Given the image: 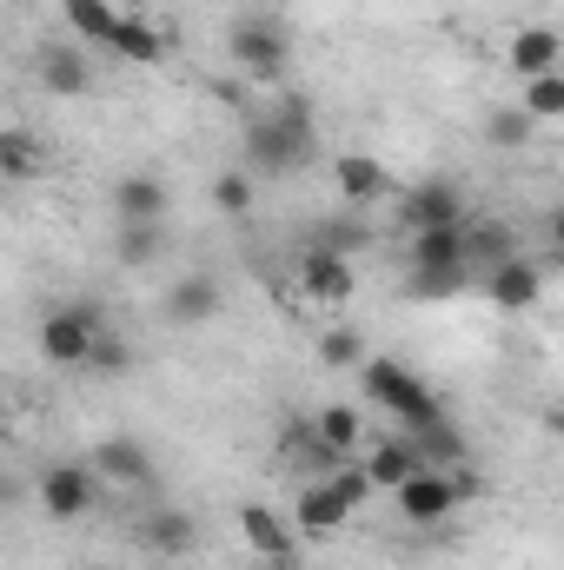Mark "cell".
<instances>
[{"instance_id":"cell-1","label":"cell","mask_w":564,"mask_h":570,"mask_svg":"<svg viewBox=\"0 0 564 570\" xmlns=\"http://www.w3.org/2000/svg\"><path fill=\"white\" fill-rule=\"evenodd\" d=\"M312 153H319V134H312V107H305L299 94H285L280 107H266V114L246 127V159H253L266 179L312 166Z\"/></svg>"},{"instance_id":"cell-2","label":"cell","mask_w":564,"mask_h":570,"mask_svg":"<svg viewBox=\"0 0 564 570\" xmlns=\"http://www.w3.org/2000/svg\"><path fill=\"white\" fill-rule=\"evenodd\" d=\"M359 379H366L372 405H386L392 419H406L412 431L431 425V419H445V412H438V399L425 392V385L406 372V365H399V358H366V365H359Z\"/></svg>"},{"instance_id":"cell-3","label":"cell","mask_w":564,"mask_h":570,"mask_svg":"<svg viewBox=\"0 0 564 570\" xmlns=\"http://www.w3.org/2000/svg\"><path fill=\"white\" fill-rule=\"evenodd\" d=\"M100 332H107V325H100L94 305H67V312H54V318L40 325V352H47V365H87Z\"/></svg>"},{"instance_id":"cell-4","label":"cell","mask_w":564,"mask_h":570,"mask_svg":"<svg viewBox=\"0 0 564 570\" xmlns=\"http://www.w3.org/2000/svg\"><path fill=\"white\" fill-rule=\"evenodd\" d=\"M226 47H233L240 73H253V80H280L285 60H292V47H285V33L273 27V20H240Z\"/></svg>"},{"instance_id":"cell-5","label":"cell","mask_w":564,"mask_h":570,"mask_svg":"<svg viewBox=\"0 0 564 570\" xmlns=\"http://www.w3.org/2000/svg\"><path fill=\"white\" fill-rule=\"evenodd\" d=\"M94 498H100V484H94L87 464H47V478H40V504H47V518H87Z\"/></svg>"},{"instance_id":"cell-6","label":"cell","mask_w":564,"mask_h":570,"mask_svg":"<svg viewBox=\"0 0 564 570\" xmlns=\"http://www.w3.org/2000/svg\"><path fill=\"white\" fill-rule=\"evenodd\" d=\"M431 226H465V193L451 179H419L406 193V233H431Z\"/></svg>"},{"instance_id":"cell-7","label":"cell","mask_w":564,"mask_h":570,"mask_svg":"<svg viewBox=\"0 0 564 570\" xmlns=\"http://www.w3.org/2000/svg\"><path fill=\"white\" fill-rule=\"evenodd\" d=\"M399 511L412 518V524H438V518H451L458 511V491H451V471H438V464H425L419 478H406L399 491Z\"/></svg>"},{"instance_id":"cell-8","label":"cell","mask_w":564,"mask_h":570,"mask_svg":"<svg viewBox=\"0 0 564 570\" xmlns=\"http://www.w3.org/2000/svg\"><path fill=\"white\" fill-rule=\"evenodd\" d=\"M518 259V239H512V226H498V219H478V226H465V266H471V279L485 285L498 266H512Z\"/></svg>"},{"instance_id":"cell-9","label":"cell","mask_w":564,"mask_h":570,"mask_svg":"<svg viewBox=\"0 0 564 570\" xmlns=\"http://www.w3.org/2000/svg\"><path fill=\"white\" fill-rule=\"evenodd\" d=\"M94 471L114 478V484H153V458H146L140 438H100L94 444Z\"/></svg>"},{"instance_id":"cell-10","label":"cell","mask_w":564,"mask_h":570,"mask_svg":"<svg viewBox=\"0 0 564 570\" xmlns=\"http://www.w3.org/2000/svg\"><path fill=\"white\" fill-rule=\"evenodd\" d=\"M292 511H299V524H305L312 538H325V531H339V524L352 518V504L339 498V484H332V478H312V484L299 491V504H292Z\"/></svg>"},{"instance_id":"cell-11","label":"cell","mask_w":564,"mask_h":570,"mask_svg":"<svg viewBox=\"0 0 564 570\" xmlns=\"http://www.w3.org/2000/svg\"><path fill=\"white\" fill-rule=\"evenodd\" d=\"M193 544H200V524L186 518V511H173V504H159L153 518H146V551L153 558H193Z\"/></svg>"},{"instance_id":"cell-12","label":"cell","mask_w":564,"mask_h":570,"mask_svg":"<svg viewBox=\"0 0 564 570\" xmlns=\"http://www.w3.org/2000/svg\"><path fill=\"white\" fill-rule=\"evenodd\" d=\"M240 531H246V544L266 558V564H292L299 551H292V531H285L280 511H266V504H246L240 511Z\"/></svg>"},{"instance_id":"cell-13","label":"cell","mask_w":564,"mask_h":570,"mask_svg":"<svg viewBox=\"0 0 564 570\" xmlns=\"http://www.w3.org/2000/svg\"><path fill=\"white\" fill-rule=\"evenodd\" d=\"M299 285H305V298H325V305H339V298H352V266L339 259V253H305V266H299Z\"/></svg>"},{"instance_id":"cell-14","label":"cell","mask_w":564,"mask_h":570,"mask_svg":"<svg viewBox=\"0 0 564 570\" xmlns=\"http://www.w3.org/2000/svg\"><path fill=\"white\" fill-rule=\"evenodd\" d=\"M366 471H372V484H379V491H399L406 478H419V471H425V458L412 451V438H379Z\"/></svg>"},{"instance_id":"cell-15","label":"cell","mask_w":564,"mask_h":570,"mask_svg":"<svg viewBox=\"0 0 564 570\" xmlns=\"http://www.w3.org/2000/svg\"><path fill=\"white\" fill-rule=\"evenodd\" d=\"M538 266L532 259H512V266H498L492 279H485V298L492 305H505V312H525V305H538Z\"/></svg>"},{"instance_id":"cell-16","label":"cell","mask_w":564,"mask_h":570,"mask_svg":"<svg viewBox=\"0 0 564 570\" xmlns=\"http://www.w3.org/2000/svg\"><path fill=\"white\" fill-rule=\"evenodd\" d=\"M213 312H220V285H213V279H200V273H193V279L166 285V318H173V325H206Z\"/></svg>"},{"instance_id":"cell-17","label":"cell","mask_w":564,"mask_h":570,"mask_svg":"<svg viewBox=\"0 0 564 570\" xmlns=\"http://www.w3.org/2000/svg\"><path fill=\"white\" fill-rule=\"evenodd\" d=\"M564 60V40L552 33V27H525L518 40H512V67L525 73V80H538V73H558Z\"/></svg>"},{"instance_id":"cell-18","label":"cell","mask_w":564,"mask_h":570,"mask_svg":"<svg viewBox=\"0 0 564 570\" xmlns=\"http://www.w3.org/2000/svg\"><path fill=\"white\" fill-rule=\"evenodd\" d=\"M332 179H339V193H346L352 206H366V199H379V193H386V166H379V159H366V153L332 159Z\"/></svg>"},{"instance_id":"cell-19","label":"cell","mask_w":564,"mask_h":570,"mask_svg":"<svg viewBox=\"0 0 564 570\" xmlns=\"http://www.w3.org/2000/svg\"><path fill=\"white\" fill-rule=\"evenodd\" d=\"M60 13L74 20L80 40H94V47H107V53H114V33H120V20H127V13H114L107 0H60Z\"/></svg>"},{"instance_id":"cell-20","label":"cell","mask_w":564,"mask_h":570,"mask_svg":"<svg viewBox=\"0 0 564 570\" xmlns=\"http://www.w3.org/2000/svg\"><path fill=\"white\" fill-rule=\"evenodd\" d=\"M114 206H120V219H166V186L153 173H127L114 186Z\"/></svg>"},{"instance_id":"cell-21","label":"cell","mask_w":564,"mask_h":570,"mask_svg":"<svg viewBox=\"0 0 564 570\" xmlns=\"http://www.w3.org/2000/svg\"><path fill=\"white\" fill-rule=\"evenodd\" d=\"M40 87L47 94H87V60L74 47H40Z\"/></svg>"},{"instance_id":"cell-22","label":"cell","mask_w":564,"mask_h":570,"mask_svg":"<svg viewBox=\"0 0 564 570\" xmlns=\"http://www.w3.org/2000/svg\"><path fill=\"white\" fill-rule=\"evenodd\" d=\"M412 266H465V226L412 233Z\"/></svg>"},{"instance_id":"cell-23","label":"cell","mask_w":564,"mask_h":570,"mask_svg":"<svg viewBox=\"0 0 564 570\" xmlns=\"http://www.w3.org/2000/svg\"><path fill=\"white\" fill-rule=\"evenodd\" d=\"M114 53H120V60H134V67H153V60L166 53V40H159V27H153V20L127 13V20H120V33H114Z\"/></svg>"},{"instance_id":"cell-24","label":"cell","mask_w":564,"mask_h":570,"mask_svg":"<svg viewBox=\"0 0 564 570\" xmlns=\"http://www.w3.org/2000/svg\"><path fill=\"white\" fill-rule=\"evenodd\" d=\"M159 246H166L159 219H120V239H114L120 266H153V259H159Z\"/></svg>"},{"instance_id":"cell-25","label":"cell","mask_w":564,"mask_h":570,"mask_svg":"<svg viewBox=\"0 0 564 570\" xmlns=\"http://www.w3.org/2000/svg\"><path fill=\"white\" fill-rule=\"evenodd\" d=\"M412 451H419L425 464H465V438H458V425H445V419H431V425L412 431Z\"/></svg>"},{"instance_id":"cell-26","label":"cell","mask_w":564,"mask_h":570,"mask_svg":"<svg viewBox=\"0 0 564 570\" xmlns=\"http://www.w3.org/2000/svg\"><path fill=\"white\" fill-rule=\"evenodd\" d=\"M312 431H319V444H332L339 458H346V451L366 438V425H359V412H352V405H325V412L312 419Z\"/></svg>"},{"instance_id":"cell-27","label":"cell","mask_w":564,"mask_h":570,"mask_svg":"<svg viewBox=\"0 0 564 570\" xmlns=\"http://www.w3.org/2000/svg\"><path fill=\"white\" fill-rule=\"evenodd\" d=\"M532 134H538V120H532L525 107H498V114L485 120V140L498 146V153H518V146L532 140Z\"/></svg>"},{"instance_id":"cell-28","label":"cell","mask_w":564,"mask_h":570,"mask_svg":"<svg viewBox=\"0 0 564 570\" xmlns=\"http://www.w3.org/2000/svg\"><path fill=\"white\" fill-rule=\"evenodd\" d=\"M312 246H319V253H339V259H346V253L372 246V233H366L359 219H319V226H312Z\"/></svg>"},{"instance_id":"cell-29","label":"cell","mask_w":564,"mask_h":570,"mask_svg":"<svg viewBox=\"0 0 564 570\" xmlns=\"http://www.w3.org/2000/svg\"><path fill=\"white\" fill-rule=\"evenodd\" d=\"M532 120H564V73H538L525 80V100H518Z\"/></svg>"},{"instance_id":"cell-30","label":"cell","mask_w":564,"mask_h":570,"mask_svg":"<svg viewBox=\"0 0 564 570\" xmlns=\"http://www.w3.org/2000/svg\"><path fill=\"white\" fill-rule=\"evenodd\" d=\"M471 279V266H412V298H451L458 285Z\"/></svg>"},{"instance_id":"cell-31","label":"cell","mask_w":564,"mask_h":570,"mask_svg":"<svg viewBox=\"0 0 564 570\" xmlns=\"http://www.w3.org/2000/svg\"><path fill=\"white\" fill-rule=\"evenodd\" d=\"M33 166H40V146L27 134H0V173L7 179H33Z\"/></svg>"},{"instance_id":"cell-32","label":"cell","mask_w":564,"mask_h":570,"mask_svg":"<svg viewBox=\"0 0 564 570\" xmlns=\"http://www.w3.org/2000/svg\"><path fill=\"white\" fill-rule=\"evenodd\" d=\"M87 365H94V372H107V379H120V372L134 365V352H127V338H120V332L107 325V332L94 338V358H87Z\"/></svg>"},{"instance_id":"cell-33","label":"cell","mask_w":564,"mask_h":570,"mask_svg":"<svg viewBox=\"0 0 564 570\" xmlns=\"http://www.w3.org/2000/svg\"><path fill=\"white\" fill-rule=\"evenodd\" d=\"M213 206L240 219V213L253 206V179H246V173H220V179H213Z\"/></svg>"},{"instance_id":"cell-34","label":"cell","mask_w":564,"mask_h":570,"mask_svg":"<svg viewBox=\"0 0 564 570\" xmlns=\"http://www.w3.org/2000/svg\"><path fill=\"white\" fill-rule=\"evenodd\" d=\"M319 365H332V372H339V365H366V358H359V332H346V325L325 332V338H319Z\"/></svg>"},{"instance_id":"cell-35","label":"cell","mask_w":564,"mask_h":570,"mask_svg":"<svg viewBox=\"0 0 564 570\" xmlns=\"http://www.w3.org/2000/svg\"><path fill=\"white\" fill-rule=\"evenodd\" d=\"M332 484H339V498H346V504H352V511H359V504H366V498H372V491H379V484H372V471H366V464H339V471H332Z\"/></svg>"},{"instance_id":"cell-36","label":"cell","mask_w":564,"mask_h":570,"mask_svg":"<svg viewBox=\"0 0 564 570\" xmlns=\"http://www.w3.org/2000/svg\"><path fill=\"white\" fill-rule=\"evenodd\" d=\"M451 491H458V504H471V498L485 491V478H478V471H465V464H451Z\"/></svg>"},{"instance_id":"cell-37","label":"cell","mask_w":564,"mask_h":570,"mask_svg":"<svg viewBox=\"0 0 564 570\" xmlns=\"http://www.w3.org/2000/svg\"><path fill=\"white\" fill-rule=\"evenodd\" d=\"M552 239H558V253H564V213H552Z\"/></svg>"},{"instance_id":"cell-38","label":"cell","mask_w":564,"mask_h":570,"mask_svg":"<svg viewBox=\"0 0 564 570\" xmlns=\"http://www.w3.org/2000/svg\"><path fill=\"white\" fill-rule=\"evenodd\" d=\"M552 431H558V438H564V412H552Z\"/></svg>"},{"instance_id":"cell-39","label":"cell","mask_w":564,"mask_h":570,"mask_svg":"<svg viewBox=\"0 0 564 570\" xmlns=\"http://www.w3.org/2000/svg\"><path fill=\"white\" fill-rule=\"evenodd\" d=\"M253 570H292V564H266V558H260V564H253Z\"/></svg>"},{"instance_id":"cell-40","label":"cell","mask_w":564,"mask_h":570,"mask_svg":"<svg viewBox=\"0 0 564 570\" xmlns=\"http://www.w3.org/2000/svg\"><path fill=\"white\" fill-rule=\"evenodd\" d=\"M94 570H107V564H94Z\"/></svg>"}]
</instances>
